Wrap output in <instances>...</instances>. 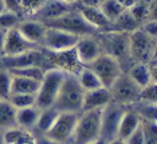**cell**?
<instances>
[{
	"mask_svg": "<svg viewBox=\"0 0 157 144\" xmlns=\"http://www.w3.org/2000/svg\"><path fill=\"white\" fill-rule=\"evenodd\" d=\"M85 91L81 87L76 73L65 70V75L53 103V107L59 112H74L80 113L82 110Z\"/></svg>",
	"mask_w": 157,
	"mask_h": 144,
	"instance_id": "cell-1",
	"label": "cell"
},
{
	"mask_svg": "<svg viewBox=\"0 0 157 144\" xmlns=\"http://www.w3.org/2000/svg\"><path fill=\"white\" fill-rule=\"evenodd\" d=\"M103 53L113 57L124 71V64H132L129 55V33L124 32H98L96 34Z\"/></svg>",
	"mask_w": 157,
	"mask_h": 144,
	"instance_id": "cell-2",
	"label": "cell"
},
{
	"mask_svg": "<svg viewBox=\"0 0 157 144\" xmlns=\"http://www.w3.org/2000/svg\"><path fill=\"white\" fill-rule=\"evenodd\" d=\"M101 111L102 108L82 111L78 113V118L70 140L72 144H88L99 138Z\"/></svg>",
	"mask_w": 157,
	"mask_h": 144,
	"instance_id": "cell-3",
	"label": "cell"
},
{
	"mask_svg": "<svg viewBox=\"0 0 157 144\" xmlns=\"http://www.w3.org/2000/svg\"><path fill=\"white\" fill-rule=\"evenodd\" d=\"M64 75L65 70L61 68H50L44 71L39 89L36 94V106L39 110L53 106L61 86Z\"/></svg>",
	"mask_w": 157,
	"mask_h": 144,
	"instance_id": "cell-4",
	"label": "cell"
},
{
	"mask_svg": "<svg viewBox=\"0 0 157 144\" xmlns=\"http://www.w3.org/2000/svg\"><path fill=\"white\" fill-rule=\"evenodd\" d=\"M44 25L47 27H53V28L66 31V32L76 34L78 37L96 36L98 33V30L94 28L93 26H91L83 18V16L80 14L77 7H75L74 10H71V11H69V12H66V14H64L56 18H53V20L44 22Z\"/></svg>",
	"mask_w": 157,
	"mask_h": 144,
	"instance_id": "cell-5",
	"label": "cell"
},
{
	"mask_svg": "<svg viewBox=\"0 0 157 144\" xmlns=\"http://www.w3.org/2000/svg\"><path fill=\"white\" fill-rule=\"evenodd\" d=\"M157 38L146 34L140 28L129 33V55L132 63L148 64L156 58Z\"/></svg>",
	"mask_w": 157,
	"mask_h": 144,
	"instance_id": "cell-6",
	"label": "cell"
},
{
	"mask_svg": "<svg viewBox=\"0 0 157 144\" xmlns=\"http://www.w3.org/2000/svg\"><path fill=\"white\" fill-rule=\"evenodd\" d=\"M83 66L90 68L97 75L102 86H104L107 89H109L110 85L115 81V79L123 73V69H121L120 64L118 63V60L105 53H102L93 62H91Z\"/></svg>",
	"mask_w": 157,
	"mask_h": 144,
	"instance_id": "cell-7",
	"label": "cell"
},
{
	"mask_svg": "<svg viewBox=\"0 0 157 144\" xmlns=\"http://www.w3.org/2000/svg\"><path fill=\"white\" fill-rule=\"evenodd\" d=\"M109 91L112 95V101L125 107L136 102L140 95V87L129 78L125 71H123L115 79V81L110 85Z\"/></svg>",
	"mask_w": 157,
	"mask_h": 144,
	"instance_id": "cell-8",
	"label": "cell"
},
{
	"mask_svg": "<svg viewBox=\"0 0 157 144\" xmlns=\"http://www.w3.org/2000/svg\"><path fill=\"white\" fill-rule=\"evenodd\" d=\"M125 106L117 102H109L101 111V133L99 137L107 142L117 138L118 128L121 119V116L125 111Z\"/></svg>",
	"mask_w": 157,
	"mask_h": 144,
	"instance_id": "cell-9",
	"label": "cell"
},
{
	"mask_svg": "<svg viewBox=\"0 0 157 144\" xmlns=\"http://www.w3.org/2000/svg\"><path fill=\"white\" fill-rule=\"evenodd\" d=\"M78 118V113L74 112H59L55 122L49 128L47 133H44L52 140L64 144L71 140L76 122Z\"/></svg>",
	"mask_w": 157,
	"mask_h": 144,
	"instance_id": "cell-10",
	"label": "cell"
},
{
	"mask_svg": "<svg viewBox=\"0 0 157 144\" xmlns=\"http://www.w3.org/2000/svg\"><path fill=\"white\" fill-rule=\"evenodd\" d=\"M78 38H80L78 36L69 33L66 31L53 28V27H47L42 47H44L48 50L55 52V53L69 52L74 49Z\"/></svg>",
	"mask_w": 157,
	"mask_h": 144,
	"instance_id": "cell-11",
	"label": "cell"
},
{
	"mask_svg": "<svg viewBox=\"0 0 157 144\" xmlns=\"http://www.w3.org/2000/svg\"><path fill=\"white\" fill-rule=\"evenodd\" d=\"M78 2V1H77ZM76 4H70L63 0H43L42 4L31 14V18L40 21V22H47L49 20L56 18L76 7Z\"/></svg>",
	"mask_w": 157,
	"mask_h": 144,
	"instance_id": "cell-12",
	"label": "cell"
},
{
	"mask_svg": "<svg viewBox=\"0 0 157 144\" xmlns=\"http://www.w3.org/2000/svg\"><path fill=\"white\" fill-rule=\"evenodd\" d=\"M45 62V55L40 52V48L28 50L22 54L17 55H4L0 58V68L4 69H15V68H22V66H29V65H38L43 68V64Z\"/></svg>",
	"mask_w": 157,
	"mask_h": 144,
	"instance_id": "cell-13",
	"label": "cell"
},
{
	"mask_svg": "<svg viewBox=\"0 0 157 144\" xmlns=\"http://www.w3.org/2000/svg\"><path fill=\"white\" fill-rule=\"evenodd\" d=\"M75 52L76 60L83 65L93 62L98 55L103 53L99 42L97 41L96 36H83L80 37L76 46L72 49Z\"/></svg>",
	"mask_w": 157,
	"mask_h": 144,
	"instance_id": "cell-14",
	"label": "cell"
},
{
	"mask_svg": "<svg viewBox=\"0 0 157 144\" xmlns=\"http://www.w3.org/2000/svg\"><path fill=\"white\" fill-rule=\"evenodd\" d=\"M40 46L29 42L25 38L16 27H12L6 31L5 34V44H4V55H17L26 53L28 50L38 49Z\"/></svg>",
	"mask_w": 157,
	"mask_h": 144,
	"instance_id": "cell-15",
	"label": "cell"
},
{
	"mask_svg": "<svg viewBox=\"0 0 157 144\" xmlns=\"http://www.w3.org/2000/svg\"><path fill=\"white\" fill-rule=\"evenodd\" d=\"M16 28L29 42L36 43V44L42 47V43H43V39H44V34H45V31H47V26L43 22L33 20V18L20 20V22L16 26Z\"/></svg>",
	"mask_w": 157,
	"mask_h": 144,
	"instance_id": "cell-16",
	"label": "cell"
},
{
	"mask_svg": "<svg viewBox=\"0 0 157 144\" xmlns=\"http://www.w3.org/2000/svg\"><path fill=\"white\" fill-rule=\"evenodd\" d=\"M77 10L83 16V18L94 28L98 30V32H108L110 28V21L103 15L101 9L98 6H87L77 2Z\"/></svg>",
	"mask_w": 157,
	"mask_h": 144,
	"instance_id": "cell-17",
	"label": "cell"
},
{
	"mask_svg": "<svg viewBox=\"0 0 157 144\" xmlns=\"http://www.w3.org/2000/svg\"><path fill=\"white\" fill-rule=\"evenodd\" d=\"M109 102H112V95H110L109 89H107L104 86H101L98 89H93L90 91H85L81 112L103 108Z\"/></svg>",
	"mask_w": 157,
	"mask_h": 144,
	"instance_id": "cell-18",
	"label": "cell"
},
{
	"mask_svg": "<svg viewBox=\"0 0 157 144\" xmlns=\"http://www.w3.org/2000/svg\"><path fill=\"white\" fill-rule=\"evenodd\" d=\"M155 7H156V0H139L135 4H132L130 7H128L131 16L135 18L137 25H142L147 20L156 18L155 17Z\"/></svg>",
	"mask_w": 157,
	"mask_h": 144,
	"instance_id": "cell-19",
	"label": "cell"
},
{
	"mask_svg": "<svg viewBox=\"0 0 157 144\" xmlns=\"http://www.w3.org/2000/svg\"><path fill=\"white\" fill-rule=\"evenodd\" d=\"M129 78L140 87H145L147 86L150 82L156 81V79L153 78L151 69L148 66V64H144V63H132L128 70L125 71Z\"/></svg>",
	"mask_w": 157,
	"mask_h": 144,
	"instance_id": "cell-20",
	"label": "cell"
},
{
	"mask_svg": "<svg viewBox=\"0 0 157 144\" xmlns=\"http://www.w3.org/2000/svg\"><path fill=\"white\" fill-rule=\"evenodd\" d=\"M140 124H141V118L139 117V114L135 111H132L131 108L126 107L123 116H121L120 123H119L117 138H119L121 140H125L132 132L136 130V128Z\"/></svg>",
	"mask_w": 157,
	"mask_h": 144,
	"instance_id": "cell-21",
	"label": "cell"
},
{
	"mask_svg": "<svg viewBox=\"0 0 157 144\" xmlns=\"http://www.w3.org/2000/svg\"><path fill=\"white\" fill-rule=\"evenodd\" d=\"M40 110L37 106H29L25 108L16 110V124L22 129L33 132L36 123L38 121Z\"/></svg>",
	"mask_w": 157,
	"mask_h": 144,
	"instance_id": "cell-22",
	"label": "cell"
},
{
	"mask_svg": "<svg viewBox=\"0 0 157 144\" xmlns=\"http://www.w3.org/2000/svg\"><path fill=\"white\" fill-rule=\"evenodd\" d=\"M5 144H34V134L20 127L2 130Z\"/></svg>",
	"mask_w": 157,
	"mask_h": 144,
	"instance_id": "cell-23",
	"label": "cell"
},
{
	"mask_svg": "<svg viewBox=\"0 0 157 144\" xmlns=\"http://www.w3.org/2000/svg\"><path fill=\"white\" fill-rule=\"evenodd\" d=\"M40 85V80L25 78V76H16L12 75L11 82V94H29L36 95Z\"/></svg>",
	"mask_w": 157,
	"mask_h": 144,
	"instance_id": "cell-24",
	"label": "cell"
},
{
	"mask_svg": "<svg viewBox=\"0 0 157 144\" xmlns=\"http://www.w3.org/2000/svg\"><path fill=\"white\" fill-rule=\"evenodd\" d=\"M136 28H139L137 22L135 21V18L131 16V14L129 12L128 9H125L114 21H112L110 23V28L108 32L113 31V32H124V33H130L132 31H135Z\"/></svg>",
	"mask_w": 157,
	"mask_h": 144,
	"instance_id": "cell-25",
	"label": "cell"
},
{
	"mask_svg": "<svg viewBox=\"0 0 157 144\" xmlns=\"http://www.w3.org/2000/svg\"><path fill=\"white\" fill-rule=\"evenodd\" d=\"M58 114H59V111L56 108H54L53 106L40 110L38 121L33 129V133H42V134L47 133L49 130V128L53 126V123L55 122Z\"/></svg>",
	"mask_w": 157,
	"mask_h": 144,
	"instance_id": "cell-26",
	"label": "cell"
},
{
	"mask_svg": "<svg viewBox=\"0 0 157 144\" xmlns=\"http://www.w3.org/2000/svg\"><path fill=\"white\" fill-rule=\"evenodd\" d=\"M17 127L16 124V108L9 100L0 98V130Z\"/></svg>",
	"mask_w": 157,
	"mask_h": 144,
	"instance_id": "cell-27",
	"label": "cell"
},
{
	"mask_svg": "<svg viewBox=\"0 0 157 144\" xmlns=\"http://www.w3.org/2000/svg\"><path fill=\"white\" fill-rule=\"evenodd\" d=\"M132 111H135L141 121H148V122H157V103L145 102L137 100L136 102L128 106Z\"/></svg>",
	"mask_w": 157,
	"mask_h": 144,
	"instance_id": "cell-28",
	"label": "cell"
},
{
	"mask_svg": "<svg viewBox=\"0 0 157 144\" xmlns=\"http://www.w3.org/2000/svg\"><path fill=\"white\" fill-rule=\"evenodd\" d=\"M76 75H77V80H78L81 87L83 89V91H90V90L98 89L102 86L97 75L87 66H82L76 73Z\"/></svg>",
	"mask_w": 157,
	"mask_h": 144,
	"instance_id": "cell-29",
	"label": "cell"
},
{
	"mask_svg": "<svg viewBox=\"0 0 157 144\" xmlns=\"http://www.w3.org/2000/svg\"><path fill=\"white\" fill-rule=\"evenodd\" d=\"M98 7L110 22L114 21L125 10V7L118 0H103Z\"/></svg>",
	"mask_w": 157,
	"mask_h": 144,
	"instance_id": "cell-30",
	"label": "cell"
},
{
	"mask_svg": "<svg viewBox=\"0 0 157 144\" xmlns=\"http://www.w3.org/2000/svg\"><path fill=\"white\" fill-rule=\"evenodd\" d=\"M7 70V69H6ZM11 75L16 76H25V78H31L36 80H42L44 69L38 65H29V66H22V68H15V69H9Z\"/></svg>",
	"mask_w": 157,
	"mask_h": 144,
	"instance_id": "cell-31",
	"label": "cell"
},
{
	"mask_svg": "<svg viewBox=\"0 0 157 144\" xmlns=\"http://www.w3.org/2000/svg\"><path fill=\"white\" fill-rule=\"evenodd\" d=\"M7 100H9V102L16 110L29 107V106H36V95H29V94H11Z\"/></svg>",
	"mask_w": 157,
	"mask_h": 144,
	"instance_id": "cell-32",
	"label": "cell"
},
{
	"mask_svg": "<svg viewBox=\"0 0 157 144\" xmlns=\"http://www.w3.org/2000/svg\"><path fill=\"white\" fill-rule=\"evenodd\" d=\"M11 82L12 75L9 70L0 68V98L7 100L11 95Z\"/></svg>",
	"mask_w": 157,
	"mask_h": 144,
	"instance_id": "cell-33",
	"label": "cell"
},
{
	"mask_svg": "<svg viewBox=\"0 0 157 144\" xmlns=\"http://www.w3.org/2000/svg\"><path fill=\"white\" fill-rule=\"evenodd\" d=\"M20 15L12 12V11H4L2 14H0V30L7 31L12 27H16L17 23L20 22Z\"/></svg>",
	"mask_w": 157,
	"mask_h": 144,
	"instance_id": "cell-34",
	"label": "cell"
},
{
	"mask_svg": "<svg viewBox=\"0 0 157 144\" xmlns=\"http://www.w3.org/2000/svg\"><path fill=\"white\" fill-rule=\"evenodd\" d=\"M142 130L145 134V144H157V128L156 122L141 121Z\"/></svg>",
	"mask_w": 157,
	"mask_h": 144,
	"instance_id": "cell-35",
	"label": "cell"
},
{
	"mask_svg": "<svg viewBox=\"0 0 157 144\" xmlns=\"http://www.w3.org/2000/svg\"><path fill=\"white\" fill-rule=\"evenodd\" d=\"M140 101L145 102H151V103H157V92H156V81L150 82L147 86L140 89V95H139Z\"/></svg>",
	"mask_w": 157,
	"mask_h": 144,
	"instance_id": "cell-36",
	"label": "cell"
},
{
	"mask_svg": "<svg viewBox=\"0 0 157 144\" xmlns=\"http://www.w3.org/2000/svg\"><path fill=\"white\" fill-rule=\"evenodd\" d=\"M126 144H145V134L142 130V126L140 124L135 132H132L126 139H125Z\"/></svg>",
	"mask_w": 157,
	"mask_h": 144,
	"instance_id": "cell-37",
	"label": "cell"
},
{
	"mask_svg": "<svg viewBox=\"0 0 157 144\" xmlns=\"http://www.w3.org/2000/svg\"><path fill=\"white\" fill-rule=\"evenodd\" d=\"M139 28L141 31H144L146 34H148V36H151L153 38H157V21H156V18L147 20L146 22L140 25Z\"/></svg>",
	"mask_w": 157,
	"mask_h": 144,
	"instance_id": "cell-38",
	"label": "cell"
},
{
	"mask_svg": "<svg viewBox=\"0 0 157 144\" xmlns=\"http://www.w3.org/2000/svg\"><path fill=\"white\" fill-rule=\"evenodd\" d=\"M4 2H5V6H6V10L12 11L17 15L21 14V11H22L21 0H4Z\"/></svg>",
	"mask_w": 157,
	"mask_h": 144,
	"instance_id": "cell-39",
	"label": "cell"
},
{
	"mask_svg": "<svg viewBox=\"0 0 157 144\" xmlns=\"http://www.w3.org/2000/svg\"><path fill=\"white\" fill-rule=\"evenodd\" d=\"M33 134H34V144H60V143L52 140L45 134H42V133H33Z\"/></svg>",
	"mask_w": 157,
	"mask_h": 144,
	"instance_id": "cell-40",
	"label": "cell"
},
{
	"mask_svg": "<svg viewBox=\"0 0 157 144\" xmlns=\"http://www.w3.org/2000/svg\"><path fill=\"white\" fill-rule=\"evenodd\" d=\"M103 0H78L80 4L87 5V6H99Z\"/></svg>",
	"mask_w": 157,
	"mask_h": 144,
	"instance_id": "cell-41",
	"label": "cell"
},
{
	"mask_svg": "<svg viewBox=\"0 0 157 144\" xmlns=\"http://www.w3.org/2000/svg\"><path fill=\"white\" fill-rule=\"evenodd\" d=\"M5 34L6 31L0 30V58L4 57V44H5Z\"/></svg>",
	"mask_w": 157,
	"mask_h": 144,
	"instance_id": "cell-42",
	"label": "cell"
},
{
	"mask_svg": "<svg viewBox=\"0 0 157 144\" xmlns=\"http://www.w3.org/2000/svg\"><path fill=\"white\" fill-rule=\"evenodd\" d=\"M88 144H108V142L105 140V139H103V138H97L96 140H93V142H91V143H88Z\"/></svg>",
	"mask_w": 157,
	"mask_h": 144,
	"instance_id": "cell-43",
	"label": "cell"
},
{
	"mask_svg": "<svg viewBox=\"0 0 157 144\" xmlns=\"http://www.w3.org/2000/svg\"><path fill=\"white\" fill-rule=\"evenodd\" d=\"M108 144H126V143H125V140H121L119 138H114V139L109 140Z\"/></svg>",
	"mask_w": 157,
	"mask_h": 144,
	"instance_id": "cell-44",
	"label": "cell"
},
{
	"mask_svg": "<svg viewBox=\"0 0 157 144\" xmlns=\"http://www.w3.org/2000/svg\"><path fill=\"white\" fill-rule=\"evenodd\" d=\"M4 11H6V6H5L4 0H0V14H2Z\"/></svg>",
	"mask_w": 157,
	"mask_h": 144,
	"instance_id": "cell-45",
	"label": "cell"
},
{
	"mask_svg": "<svg viewBox=\"0 0 157 144\" xmlns=\"http://www.w3.org/2000/svg\"><path fill=\"white\" fill-rule=\"evenodd\" d=\"M0 144H5V142H4V134H2V130H0Z\"/></svg>",
	"mask_w": 157,
	"mask_h": 144,
	"instance_id": "cell-46",
	"label": "cell"
},
{
	"mask_svg": "<svg viewBox=\"0 0 157 144\" xmlns=\"http://www.w3.org/2000/svg\"><path fill=\"white\" fill-rule=\"evenodd\" d=\"M63 1H66V2H70V4H76L78 0H63Z\"/></svg>",
	"mask_w": 157,
	"mask_h": 144,
	"instance_id": "cell-47",
	"label": "cell"
},
{
	"mask_svg": "<svg viewBox=\"0 0 157 144\" xmlns=\"http://www.w3.org/2000/svg\"><path fill=\"white\" fill-rule=\"evenodd\" d=\"M64 144H72L71 142H66V143H64Z\"/></svg>",
	"mask_w": 157,
	"mask_h": 144,
	"instance_id": "cell-48",
	"label": "cell"
}]
</instances>
